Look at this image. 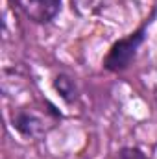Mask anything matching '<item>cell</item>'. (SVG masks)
Masks as SVG:
<instances>
[{
	"mask_svg": "<svg viewBox=\"0 0 157 159\" xmlns=\"http://www.w3.org/2000/svg\"><path fill=\"white\" fill-rule=\"evenodd\" d=\"M57 119H61V115L56 111V107L52 106L50 109H43V107H22L13 115V128L30 139H35L44 135Z\"/></svg>",
	"mask_w": 157,
	"mask_h": 159,
	"instance_id": "1",
	"label": "cell"
},
{
	"mask_svg": "<svg viewBox=\"0 0 157 159\" xmlns=\"http://www.w3.org/2000/svg\"><path fill=\"white\" fill-rule=\"evenodd\" d=\"M150 24V20L148 22H144L139 30H135L133 34H129V35H126V37H122V39H118L111 48H109V52H107V56H105V59H104V69L105 70H109V72H122V70H126L129 65H131V61L135 59V56H137V50H139V46L144 43L146 39V26Z\"/></svg>",
	"mask_w": 157,
	"mask_h": 159,
	"instance_id": "2",
	"label": "cell"
},
{
	"mask_svg": "<svg viewBox=\"0 0 157 159\" xmlns=\"http://www.w3.org/2000/svg\"><path fill=\"white\" fill-rule=\"evenodd\" d=\"M13 4L32 22L48 24L61 11L63 0H13Z\"/></svg>",
	"mask_w": 157,
	"mask_h": 159,
	"instance_id": "3",
	"label": "cell"
},
{
	"mask_svg": "<svg viewBox=\"0 0 157 159\" xmlns=\"http://www.w3.org/2000/svg\"><path fill=\"white\" fill-rule=\"evenodd\" d=\"M54 87H56V91L61 94V98L65 100V102H74L76 100V96H78V91H76V85H74V81L72 78H69L67 74H57L56 80H54Z\"/></svg>",
	"mask_w": 157,
	"mask_h": 159,
	"instance_id": "4",
	"label": "cell"
},
{
	"mask_svg": "<svg viewBox=\"0 0 157 159\" xmlns=\"http://www.w3.org/2000/svg\"><path fill=\"white\" fill-rule=\"evenodd\" d=\"M118 159H148L139 148H122L118 152Z\"/></svg>",
	"mask_w": 157,
	"mask_h": 159,
	"instance_id": "5",
	"label": "cell"
},
{
	"mask_svg": "<svg viewBox=\"0 0 157 159\" xmlns=\"http://www.w3.org/2000/svg\"><path fill=\"white\" fill-rule=\"evenodd\" d=\"M154 94H155V104H157V89H155V93H154Z\"/></svg>",
	"mask_w": 157,
	"mask_h": 159,
	"instance_id": "6",
	"label": "cell"
}]
</instances>
